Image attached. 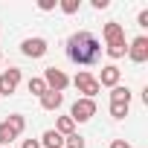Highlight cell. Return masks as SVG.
I'll use <instances>...</instances> for the list:
<instances>
[{"mask_svg":"<svg viewBox=\"0 0 148 148\" xmlns=\"http://www.w3.org/2000/svg\"><path fill=\"white\" fill-rule=\"evenodd\" d=\"M108 6H110V0H93V9H99V12L108 9Z\"/></svg>","mask_w":148,"mask_h":148,"instance_id":"7402d4cb","label":"cell"},{"mask_svg":"<svg viewBox=\"0 0 148 148\" xmlns=\"http://www.w3.org/2000/svg\"><path fill=\"white\" fill-rule=\"evenodd\" d=\"M6 125L12 128V134H15V136H21V134H23V128H26V119H23L21 113H9Z\"/></svg>","mask_w":148,"mask_h":148,"instance_id":"5bb4252c","label":"cell"},{"mask_svg":"<svg viewBox=\"0 0 148 148\" xmlns=\"http://www.w3.org/2000/svg\"><path fill=\"white\" fill-rule=\"evenodd\" d=\"M128 58H131L134 64H145V61H148V38H145V35H139V38L131 41V47H128Z\"/></svg>","mask_w":148,"mask_h":148,"instance_id":"8992f818","label":"cell"},{"mask_svg":"<svg viewBox=\"0 0 148 148\" xmlns=\"http://www.w3.org/2000/svg\"><path fill=\"white\" fill-rule=\"evenodd\" d=\"M64 105V93H55V90H47L44 96H41V108L44 110H58Z\"/></svg>","mask_w":148,"mask_h":148,"instance_id":"30bf717a","label":"cell"},{"mask_svg":"<svg viewBox=\"0 0 148 148\" xmlns=\"http://www.w3.org/2000/svg\"><path fill=\"white\" fill-rule=\"evenodd\" d=\"M136 21H139V26H148V12H139V18H136Z\"/></svg>","mask_w":148,"mask_h":148,"instance_id":"cb8c5ba5","label":"cell"},{"mask_svg":"<svg viewBox=\"0 0 148 148\" xmlns=\"http://www.w3.org/2000/svg\"><path fill=\"white\" fill-rule=\"evenodd\" d=\"M102 38H105V44H108V47H113V44H122V41H125V29H122V23H116V21L105 23V29H102Z\"/></svg>","mask_w":148,"mask_h":148,"instance_id":"ba28073f","label":"cell"},{"mask_svg":"<svg viewBox=\"0 0 148 148\" xmlns=\"http://www.w3.org/2000/svg\"><path fill=\"white\" fill-rule=\"evenodd\" d=\"M119 79H122V73H119V67L116 64H108V67H102V73H99V87H116L119 84Z\"/></svg>","mask_w":148,"mask_h":148,"instance_id":"9c48e42d","label":"cell"},{"mask_svg":"<svg viewBox=\"0 0 148 148\" xmlns=\"http://www.w3.org/2000/svg\"><path fill=\"white\" fill-rule=\"evenodd\" d=\"M73 84H76V90L82 93V99H93L102 87H99V82H96V76L93 73H87V70H82L76 79H73Z\"/></svg>","mask_w":148,"mask_h":148,"instance_id":"7a4b0ae2","label":"cell"},{"mask_svg":"<svg viewBox=\"0 0 148 148\" xmlns=\"http://www.w3.org/2000/svg\"><path fill=\"white\" fill-rule=\"evenodd\" d=\"M110 148H128V142H125V139H113V142H110Z\"/></svg>","mask_w":148,"mask_h":148,"instance_id":"d4e9b609","label":"cell"},{"mask_svg":"<svg viewBox=\"0 0 148 148\" xmlns=\"http://www.w3.org/2000/svg\"><path fill=\"white\" fill-rule=\"evenodd\" d=\"M58 6H61V12H64V15H76V12H79V6H82V0H61Z\"/></svg>","mask_w":148,"mask_h":148,"instance_id":"d6986e66","label":"cell"},{"mask_svg":"<svg viewBox=\"0 0 148 148\" xmlns=\"http://www.w3.org/2000/svg\"><path fill=\"white\" fill-rule=\"evenodd\" d=\"M128 108H131V105H122V102H110V116H113V119H125V116H128Z\"/></svg>","mask_w":148,"mask_h":148,"instance_id":"e0dca14e","label":"cell"},{"mask_svg":"<svg viewBox=\"0 0 148 148\" xmlns=\"http://www.w3.org/2000/svg\"><path fill=\"white\" fill-rule=\"evenodd\" d=\"M21 84V70L18 67H9L0 73V96H12Z\"/></svg>","mask_w":148,"mask_h":148,"instance_id":"5b68a950","label":"cell"},{"mask_svg":"<svg viewBox=\"0 0 148 148\" xmlns=\"http://www.w3.org/2000/svg\"><path fill=\"white\" fill-rule=\"evenodd\" d=\"M38 142H41V148H64V136L58 131H44V136Z\"/></svg>","mask_w":148,"mask_h":148,"instance_id":"8fae6325","label":"cell"},{"mask_svg":"<svg viewBox=\"0 0 148 148\" xmlns=\"http://www.w3.org/2000/svg\"><path fill=\"white\" fill-rule=\"evenodd\" d=\"M55 3H58V0H41L38 9H41V12H49V9H55Z\"/></svg>","mask_w":148,"mask_h":148,"instance_id":"44dd1931","label":"cell"},{"mask_svg":"<svg viewBox=\"0 0 148 148\" xmlns=\"http://www.w3.org/2000/svg\"><path fill=\"white\" fill-rule=\"evenodd\" d=\"M125 52H128V44H125V41H122V44H113V47H108V55H110V58H122Z\"/></svg>","mask_w":148,"mask_h":148,"instance_id":"ffe728a7","label":"cell"},{"mask_svg":"<svg viewBox=\"0 0 148 148\" xmlns=\"http://www.w3.org/2000/svg\"><path fill=\"white\" fill-rule=\"evenodd\" d=\"M64 148H84V136H82V134H70V136H64Z\"/></svg>","mask_w":148,"mask_h":148,"instance_id":"ac0fdd59","label":"cell"},{"mask_svg":"<svg viewBox=\"0 0 148 148\" xmlns=\"http://www.w3.org/2000/svg\"><path fill=\"white\" fill-rule=\"evenodd\" d=\"M93 116H96V102L93 99H76L73 102V108H70V119L73 122H87Z\"/></svg>","mask_w":148,"mask_h":148,"instance_id":"277c9868","label":"cell"},{"mask_svg":"<svg viewBox=\"0 0 148 148\" xmlns=\"http://www.w3.org/2000/svg\"><path fill=\"white\" fill-rule=\"evenodd\" d=\"M47 49H49V47H47L44 38H26V41L21 44V52H23L26 58H44Z\"/></svg>","mask_w":148,"mask_h":148,"instance_id":"52a82bcc","label":"cell"},{"mask_svg":"<svg viewBox=\"0 0 148 148\" xmlns=\"http://www.w3.org/2000/svg\"><path fill=\"white\" fill-rule=\"evenodd\" d=\"M12 139H18V136L12 134V128H9L6 122H0V148H9V145H12Z\"/></svg>","mask_w":148,"mask_h":148,"instance_id":"2e32d148","label":"cell"},{"mask_svg":"<svg viewBox=\"0 0 148 148\" xmlns=\"http://www.w3.org/2000/svg\"><path fill=\"white\" fill-rule=\"evenodd\" d=\"M110 102H122V105H131V90L125 84H116L110 87Z\"/></svg>","mask_w":148,"mask_h":148,"instance_id":"7c38bea8","label":"cell"},{"mask_svg":"<svg viewBox=\"0 0 148 148\" xmlns=\"http://www.w3.org/2000/svg\"><path fill=\"white\" fill-rule=\"evenodd\" d=\"M41 79L47 82V90H55V93H64V90H67V84H70L67 73H64V70H58V67H47Z\"/></svg>","mask_w":148,"mask_h":148,"instance_id":"3957f363","label":"cell"},{"mask_svg":"<svg viewBox=\"0 0 148 148\" xmlns=\"http://www.w3.org/2000/svg\"><path fill=\"white\" fill-rule=\"evenodd\" d=\"M55 131H58L61 136H70V134H76V122H73L70 116H58V122H55Z\"/></svg>","mask_w":148,"mask_h":148,"instance_id":"4fadbf2b","label":"cell"},{"mask_svg":"<svg viewBox=\"0 0 148 148\" xmlns=\"http://www.w3.org/2000/svg\"><path fill=\"white\" fill-rule=\"evenodd\" d=\"M21 148H41V142H38V139H23Z\"/></svg>","mask_w":148,"mask_h":148,"instance_id":"603a6c76","label":"cell"},{"mask_svg":"<svg viewBox=\"0 0 148 148\" xmlns=\"http://www.w3.org/2000/svg\"><path fill=\"white\" fill-rule=\"evenodd\" d=\"M99 55H102V41H99L93 32L82 29V32H76V35L67 38V58H70L73 64L90 67V64L99 61Z\"/></svg>","mask_w":148,"mask_h":148,"instance_id":"6da1fadb","label":"cell"},{"mask_svg":"<svg viewBox=\"0 0 148 148\" xmlns=\"http://www.w3.org/2000/svg\"><path fill=\"white\" fill-rule=\"evenodd\" d=\"M0 61H3V55H0Z\"/></svg>","mask_w":148,"mask_h":148,"instance_id":"484cf974","label":"cell"},{"mask_svg":"<svg viewBox=\"0 0 148 148\" xmlns=\"http://www.w3.org/2000/svg\"><path fill=\"white\" fill-rule=\"evenodd\" d=\"M29 93H32V96H38V99H41V96H44V93H47V82H44V79H41V76H35V79H29Z\"/></svg>","mask_w":148,"mask_h":148,"instance_id":"9a60e30c","label":"cell"}]
</instances>
